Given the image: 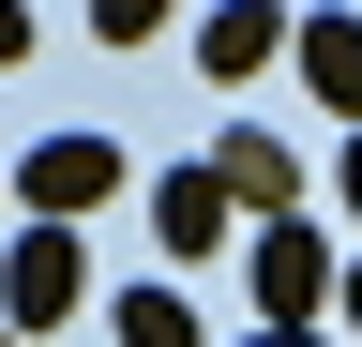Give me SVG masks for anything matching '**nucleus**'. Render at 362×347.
Listing matches in <instances>:
<instances>
[{
    "mask_svg": "<svg viewBox=\"0 0 362 347\" xmlns=\"http://www.w3.org/2000/svg\"><path fill=\"white\" fill-rule=\"evenodd\" d=\"M242 287H257V332H317V317H332V287H347V257L287 211V227L242 242Z\"/></svg>",
    "mask_w": 362,
    "mask_h": 347,
    "instance_id": "obj_1",
    "label": "nucleus"
},
{
    "mask_svg": "<svg viewBox=\"0 0 362 347\" xmlns=\"http://www.w3.org/2000/svg\"><path fill=\"white\" fill-rule=\"evenodd\" d=\"M76 302H90V242L16 211V242H0V317H16V347H30V332H61Z\"/></svg>",
    "mask_w": 362,
    "mask_h": 347,
    "instance_id": "obj_2",
    "label": "nucleus"
},
{
    "mask_svg": "<svg viewBox=\"0 0 362 347\" xmlns=\"http://www.w3.org/2000/svg\"><path fill=\"white\" fill-rule=\"evenodd\" d=\"M106 196H121V136H90V121H61V136L16 151V211L30 227H76V211H106Z\"/></svg>",
    "mask_w": 362,
    "mask_h": 347,
    "instance_id": "obj_3",
    "label": "nucleus"
},
{
    "mask_svg": "<svg viewBox=\"0 0 362 347\" xmlns=\"http://www.w3.org/2000/svg\"><path fill=\"white\" fill-rule=\"evenodd\" d=\"M287 46H302L287 0H211V16H197V76H211V91H242V76H257V61H287Z\"/></svg>",
    "mask_w": 362,
    "mask_h": 347,
    "instance_id": "obj_4",
    "label": "nucleus"
},
{
    "mask_svg": "<svg viewBox=\"0 0 362 347\" xmlns=\"http://www.w3.org/2000/svg\"><path fill=\"white\" fill-rule=\"evenodd\" d=\"M211 182H226V211L287 227V211H302V151H287V136H226V151H211Z\"/></svg>",
    "mask_w": 362,
    "mask_h": 347,
    "instance_id": "obj_5",
    "label": "nucleus"
},
{
    "mask_svg": "<svg viewBox=\"0 0 362 347\" xmlns=\"http://www.w3.org/2000/svg\"><path fill=\"white\" fill-rule=\"evenodd\" d=\"M226 227H242V211H226L211 166H166V182H151V242L166 257H226Z\"/></svg>",
    "mask_w": 362,
    "mask_h": 347,
    "instance_id": "obj_6",
    "label": "nucleus"
},
{
    "mask_svg": "<svg viewBox=\"0 0 362 347\" xmlns=\"http://www.w3.org/2000/svg\"><path fill=\"white\" fill-rule=\"evenodd\" d=\"M287 61H302V91L332 106V121H362V16H302Z\"/></svg>",
    "mask_w": 362,
    "mask_h": 347,
    "instance_id": "obj_7",
    "label": "nucleus"
},
{
    "mask_svg": "<svg viewBox=\"0 0 362 347\" xmlns=\"http://www.w3.org/2000/svg\"><path fill=\"white\" fill-rule=\"evenodd\" d=\"M121 347H197V302L181 287H121Z\"/></svg>",
    "mask_w": 362,
    "mask_h": 347,
    "instance_id": "obj_8",
    "label": "nucleus"
},
{
    "mask_svg": "<svg viewBox=\"0 0 362 347\" xmlns=\"http://www.w3.org/2000/svg\"><path fill=\"white\" fill-rule=\"evenodd\" d=\"M90 30H106V46H151V30H166V0H90Z\"/></svg>",
    "mask_w": 362,
    "mask_h": 347,
    "instance_id": "obj_9",
    "label": "nucleus"
},
{
    "mask_svg": "<svg viewBox=\"0 0 362 347\" xmlns=\"http://www.w3.org/2000/svg\"><path fill=\"white\" fill-rule=\"evenodd\" d=\"M30 61V0H0V76H16Z\"/></svg>",
    "mask_w": 362,
    "mask_h": 347,
    "instance_id": "obj_10",
    "label": "nucleus"
},
{
    "mask_svg": "<svg viewBox=\"0 0 362 347\" xmlns=\"http://www.w3.org/2000/svg\"><path fill=\"white\" fill-rule=\"evenodd\" d=\"M332 196H347V227H362V136H347V151H332Z\"/></svg>",
    "mask_w": 362,
    "mask_h": 347,
    "instance_id": "obj_11",
    "label": "nucleus"
},
{
    "mask_svg": "<svg viewBox=\"0 0 362 347\" xmlns=\"http://www.w3.org/2000/svg\"><path fill=\"white\" fill-rule=\"evenodd\" d=\"M332 317H347V332H362V257H347V287H332Z\"/></svg>",
    "mask_w": 362,
    "mask_h": 347,
    "instance_id": "obj_12",
    "label": "nucleus"
},
{
    "mask_svg": "<svg viewBox=\"0 0 362 347\" xmlns=\"http://www.w3.org/2000/svg\"><path fill=\"white\" fill-rule=\"evenodd\" d=\"M226 347H317V332H226Z\"/></svg>",
    "mask_w": 362,
    "mask_h": 347,
    "instance_id": "obj_13",
    "label": "nucleus"
},
{
    "mask_svg": "<svg viewBox=\"0 0 362 347\" xmlns=\"http://www.w3.org/2000/svg\"><path fill=\"white\" fill-rule=\"evenodd\" d=\"M0 347H16V317H0Z\"/></svg>",
    "mask_w": 362,
    "mask_h": 347,
    "instance_id": "obj_14",
    "label": "nucleus"
}]
</instances>
